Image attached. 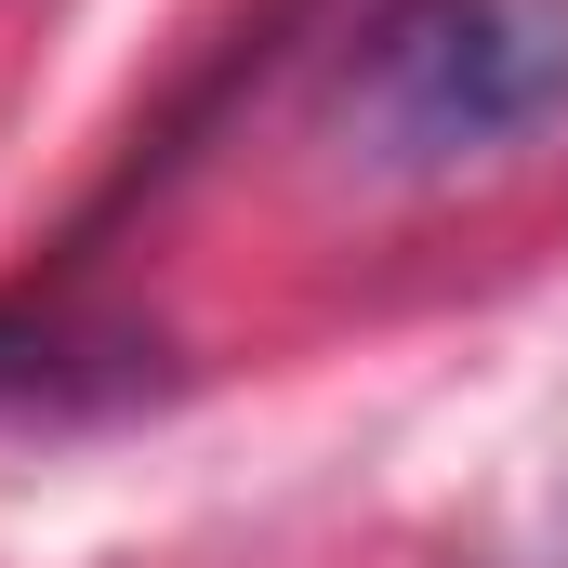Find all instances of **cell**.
I'll return each mask as SVG.
<instances>
[{"label":"cell","mask_w":568,"mask_h":568,"mask_svg":"<svg viewBox=\"0 0 568 568\" xmlns=\"http://www.w3.org/2000/svg\"><path fill=\"white\" fill-rule=\"evenodd\" d=\"M568 106V0H397L344 80V120L397 172H449Z\"/></svg>","instance_id":"1"}]
</instances>
